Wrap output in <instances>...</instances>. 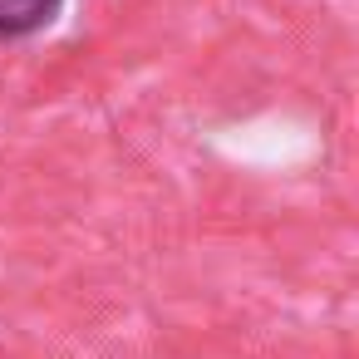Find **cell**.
Returning a JSON list of instances; mask_svg holds the SVG:
<instances>
[{
  "label": "cell",
  "mask_w": 359,
  "mask_h": 359,
  "mask_svg": "<svg viewBox=\"0 0 359 359\" xmlns=\"http://www.w3.org/2000/svg\"><path fill=\"white\" fill-rule=\"evenodd\" d=\"M65 11V0H0V40H30L50 30Z\"/></svg>",
  "instance_id": "obj_1"
}]
</instances>
